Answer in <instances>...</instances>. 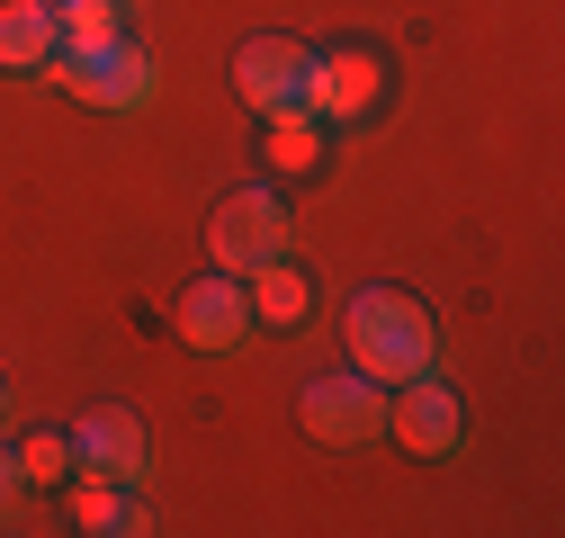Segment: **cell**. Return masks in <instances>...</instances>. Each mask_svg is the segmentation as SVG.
<instances>
[{
    "label": "cell",
    "instance_id": "cell-7",
    "mask_svg": "<svg viewBox=\"0 0 565 538\" xmlns=\"http://www.w3.org/2000/svg\"><path fill=\"white\" fill-rule=\"evenodd\" d=\"M63 440H73V476H108V485H145V476H153V431L135 422L126 404L82 413Z\"/></svg>",
    "mask_w": 565,
    "mask_h": 538
},
{
    "label": "cell",
    "instance_id": "cell-8",
    "mask_svg": "<svg viewBox=\"0 0 565 538\" xmlns=\"http://www.w3.org/2000/svg\"><path fill=\"white\" fill-rule=\"evenodd\" d=\"M306 82H315V45L297 36H252L234 54V90L252 117H278V108H306Z\"/></svg>",
    "mask_w": 565,
    "mask_h": 538
},
{
    "label": "cell",
    "instance_id": "cell-10",
    "mask_svg": "<svg viewBox=\"0 0 565 538\" xmlns=\"http://www.w3.org/2000/svg\"><path fill=\"white\" fill-rule=\"evenodd\" d=\"M243 288H252V323H269V332H297V323L315 314V279L297 269V251H288V260H260Z\"/></svg>",
    "mask_w": 565,
    "mask_h": 538
},
{
    "label": "cell",
    "instance_id": "cell-16",
    "mask_svg": "<svg viewBox=\"0 0 565 538\" xmlns=\"http://www.w3.org/2000/svg\"><path fill=\"white\" fill-rule=\"evenodd\" d=\"M28 503V476H19V449H0V520Z\"/></svg>",
    "mask_w": 565,
    "mask_h": 538
},
{
    "label": "cell",
    "instance_id": "cell-15",
    "mask_svg": "<svg viewBox=\"0 0 565 538\" xmlns=\"http://www.w3.org/2000/svg\"><path fill=\"white\" fill-rule=\"evenodd\" d=\"M19 476L28 485H73V440L63 431H28L19 440Z\"/></svg>",
    "mask_w": 565,
    "mask_h": 538
},
{
    "label": "cell",
    "instance_id": "cell-6",
    "mask_svg": "<svg viewBox=\"0 0 565 538\" xmlns=\"http://www.w3.org/2000/svg\"><path fill=\"white\" fill-rule=\"evenodd\" d=\"M386 440H404L413 458H431V466H449L458 449H467V404L422 368V377H404L395 395H386Z\"/></svg>",
    "mask_w": 565,
    "mask_h": 538
},
{
    "label": "cell",
    "instance_id": "cell-3",
    "mask_svg": "<svg viewBox=\"0 0 565 538\" xmlns=\"http://www.w3.org/2000/svg\"><path fill=\"white\" fill-rule=\"evenodd\" d=\"M297 422H306L315 449H369V440H386V386L360 377V368L315 377V386L297 395Z\"/></svg>",
    "mask_w": 565,
    "mask_h": 538
},
{
    "label": "cell",
    "instance_id": "cell-2",
    "mask_svg": "<svg viewBox=\"0 0 565 538\" xmlns=\"http://www.w3.org/2000/svg\"><path fill=\"white\" fill-rule=\"evenodd\" d=\"M206 251H216V269L252 279L260 260H288L297 251V216L278 207V189H225L216 216H206Z\"/></svg>",
    "mask_w": 565,
    "mask_h": 538
},
{
    "label": "cell",
    "instance_id": "cell-14",
    "mask_svg": "<svg viewBox=\"0 0 565 538\" xmlns=\"http://www.w3.org/2000/svg\"><path fill=\"white\" fill-rule=\"evenodd\" d=\"M117 36H126L117 28V0H54V45L63 54H99Z\"/></svg>",
    "mask_w": 565,
    "mask_h": 538
},
{
    "label": "cell",
    "instance_id": "cell-17",
    "mask_svg": "<svg viewBox=\"0 0 565 538\" xmlns=\"http://www.w3.org/2000/svg\"><path fill=\"white\" fill-rule=\"evenodd\" d=\"M0 404H10V395H0Z\"/></svg>",
    "mask_w": 565,
    "mask_h": 538
},
{
    "label": "cell",
    "instance_id": "cell-4",
    "mask_svg": "<svg viewBox=\"0 0 565 538\" xmlns=\"http://www.w3.org/2000/svg\"><path fill=\"white\" fill-rule=\"evenodd\" d=\"M171 332L189 351H206V359H225V351H243L252 342V288L234 279V269H206V279H189L180 297H171Z\"/></svg>",
    "mask_w": 565,
    "mask_h": 538
},
{
    "label": "cell",
    "instance_id": "cell-9",
    "mask_svg": "<svg viewBox=\"0 0 565 538\" xmlns=\"http://www.w3.org/2000/svg\"><path fill=\"white\" fill-rule=\"evenodd\" d=\"M377 90H386V63H377L369 45H332V54H315L306 117H315V126H360V117L377 108Z\"/></svg>",
    "mask_w": 565,
    "mask_h": 538
},
{
    "label": "cell",
    "instance_id": "cell-12",
    "mask_svg": "<svg viewBox=\"0 0 565 538\" xmlns=\"http://www.w3.org/2000/svg\"><path fill=\"white\" fill-rule=\"evenodd\" d=\"M73 520L90 538H135V529H153V512L135 503V485H108V476H73Z\"/></svg>",
    "mask_w": 565,
    "mask_h": 538
},
{
    "label": "cell",
    "instance_id": "cell-11",
    "mask_svg": "<svg viewBox=\"0 0 565 538\" xmlns=\"http://www.w3.org/2000/svg\"><path fill=\"white\" fill-rule=\"evenodd\" d=\"M54 54V0H0V73H45Z\"/></svg>",
    "mask_w": 565,
    "mask_h": 538
},
{
    "label": "cell",
    "instance_id": "cell-5",
    "mask_svg": "<svg viewBox=\"0 0 565 538\" xmlns=\"http://www.w3.org/2000/svg\"><path fill=\"white\" fill-rule=\"evenodd\" d=\"M45 73L73 90L82 108H145L153 90H162V73H153V54L135 45V36H117V45H99V54H54Z\"/></svg>",
    "mask_w": 565,
    "mask_h": 538
},
{
    "label": "cell",
    "instance_id": "cell-1",
    "mask_svg": "<svg viewBox=\"0 0 565 538\" xmlns=\"http://www.w3.org/2000/svg\"><path fill=\"white\" fill-rule=\"evenodd\" d=\"M341 342H350V368L377 377V386H404L440 359V332H431V305L413 288H360L341 314Z\"/></svg>",
    "mask_w": 565,
    "mask_h": 538
},
{
    "label": "cell",
    "instance_id": "cell-13",
    "mask_svg": "<svg viewBox=\"0 0 565 538\" xmlns=\"http://www.w3.org/2000/svg\"><path fill=\"white\" fill-rule=\"evenodd\" d=\"M260 162H269V171H288V180H306V171L323 162V126H315L306 108L260 117Z\"/></svg>",
    "mask_w": 565,
    "mask_h": 538
}]
</instances>
